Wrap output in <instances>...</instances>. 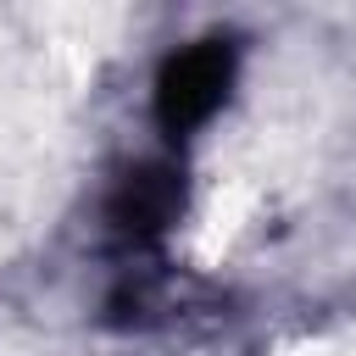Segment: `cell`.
<instances>
[{
  "instance_id": "2",
  "label": "cell",
  "mask_w": 356,
  "mask_h": 356,
  "mask_svg": "<svg viewBox=\"0 0 356 356\" xmlns=\"http://www.w3.org/2000/svg\"><path fill=\"white\" fill-rule=\"evenodd\" d=\"M178 206H184V178H178V167H161L156 161V167H134L111 189L106 217H111V228L122 239H156L178 217Z\"/></svg>"
},
{
  "instance_id": "1",
  "label": "cell",
  "mask_w": 356,
  "mask_h": 356,
  "mask_svg": "<svg viewBox=\"0 0 356 356\" xmlns=\"http://www.w3.org/2000/svg\"><path fill=\"white\" fill-rule=\"evenodd\" d=\"M228 83H234V50L222 39H200L189 50L167 56V67L156 78V117H161V128L167 134L200 128L222 106Z\"/></svg>"
}]
</instances>
